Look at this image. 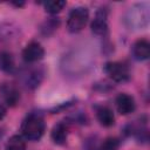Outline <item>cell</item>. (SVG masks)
<instances>
[{"label": "cell", "mask_w": 150, "mask_h": 150, "mask_svg": "<svg viewBox=\"0 0 150 150\" xmlns=\"http://www.w3.org/2000/svg\"><path fill=\"white\" fill-rule=\"evenodd\" d=\"M6 150H26V142L23 137L19 135L12 136L6 144Z\"/></svg>", "instance_id": "15"}, {"label": "cell", "mask_w": 150, "mask_h": 150, "mask_svg": "<svg viewBox=\"0 0 150 150\" xmlns=\"http://www.w3.org/2000/svg\"><path fill=\"white\" fill-rule=\"evenodd\" d=\"M90 57L83 53V52H75L70 55L67 56V59L64 57V64L63 68L67 73L75 75V74H80L87 70V68H89L90 66Z\"/></svg>", "instance_id": "3"}, {"label": "cell", "mask_w": 150, "mask_h": 150, "mask_svg": "<svg viewBox=\"0 0 150 150\" xmlns=\"http://www.w3.org/2000/svg\"><path fill=\"white\" fill-rule=\"evenodd\" d=\"M90 27L93 33L96 35H104L107 33L108 23H107V12L104 9H100L96 12Z\"/></svg>", "instance_id": "10"}, {"label": "cell", "mask_w": 150, "mask_h": 150, "mask_svg": "<svg viewBox=\"0 0 150 150\" xmlns=\"http://www.w3.org/2000/svg\"><path fill=\"white\" fill-rule=\"evenodd\" d=\"M115 103H116V109L121 115H129L134 112L136 108L134 97L128 94H120L116 97Z\"/></svg>", "instance_id": "9"}, {"label": "cell", "mask_w": 150, "mask_h": 150, "mask_svg": "<svg viewBox=\"0 0 150 150\" xmlns=\"http://www.w3.org/2000/svg\"><path fill=\"white\" fill-rule=\"evenodd\" d=\"M57 26H59V20H55V19H48L42 26H41V32L42 34L45 35H49L52 34L55 29H57Z\"/></svg>", "instance_id": "17"}, {"label": "cell", "mask_w": 150, "mask_h": 150, "mask_svg": "<svg viewBox=\"0 0 150 150\" xmlns=\"http://www.w3.org/2000/svg\"><path fill=\"white\" fill-rule=\"evenodd\" d=\"M15 33V29L11 26H7V27H0V40H5V39H9V36L14 35Z\"/></svg>", "instance_id": "19"}, {"label": "cell", "mask_w": 150, "mask_h": 150, "mask_svg": "<svg viewBox=\"0 0 150 150\" xmlns=\"http://www.w3.org/2000/svg\"><path fill=\"white\" fill-rule=\"evenodd\" d=\"M5 115H6V108L0 103V120H2L5 117Z\"/></svg>", "instance_id": "20"}, {"label": "cell", "mask_w": 150, "mask_h": 150, "mask_svg": "<svg viewBox=\"0 0 150 150\" xmlns=\"http://www.w3.org/2000/svg\"><path fill=\"white\" fill-rule=\"evenodd\" d=\"M96 117L101 125L103 127H111L115 123V116L110 108L101 105L96 109Z\"/></svg>", "instance_id": "12"}, {"label": "cell", "mask_w": 150, "mask_h": 150, "mask_svg": "<svg viewBox=\"0 0 150 150\" xmlns=\"http://www.w3.org/2000/svg\"><path fill=\"white\" fill-rule=\"evenodd\" d=\"M97 150H118V141L114 137H108L101 143Z\"/></svg>", "instance_id": "18"}, {"label": "cell", "mask_w": 150, "mask_h": 150, "mask_svg": "<svg viewBox=\"0 0 150 150\" xmlns=\"http://www.w3.org/2000/svg\"><path fill=\"white\" fill-rule=\"evenodd\" d=\"M64 6H66V1H62V0H50V1L43 2V7L46 12L50 14H56L61 12Z\"/></svg>", "instance_id": "16"}, {"label": "cell", "mask_w": 150, "mask_h": 150, "mask_svg": "<svg viewBox=\"0 0 150 150\" xmlns=\"http://www.w3.org/2000/svg\"><path fill=\"white\" fill-rule=\"evenodd\" d=\"M89 12L86 7H75L68 15L67 28L70 33H79L82 30L88 21Z\"/></svg>", "instance_id": "4"}, {"label": "cell", "mask_w": 150, "mask_h": 150, "mask_svg": "<svg viewBox=\"0 0 150 150\" xmlns=\"http://www.w3.org/2000/svg\"><path fill=\"white\" fill-rule=\"evenodd\" d=\"M104 71L115 82H125L130 77L128 66L122 62H108L104 66Z\"/></svg>", "instance_id": "5"}, {"label": "cell", "mask_w": 150, "mask_h": 150, "mask_svg": "<svg viewBox=\"0 0 150 150\" xmlns=\"http://www.w3.org/2000/svg\"><path fill=\"white\" fill-rule=\"evenodd\" d=\"M14 69V57L8 52H0V70L12 73Z\"/></svg>", "instance_id": "14"}, {"label": "cell", "mask_w": 150, "mask_h": 150, "mask_svg": "<svg viewBox=\"0 0 150 150\" xmlns=\"http://www.w3.org/2000/svg\"><path fill=\"white\" fill-rule=\"evenodd\" d=\"M43 55H45V49L39 42L35 41L29 42L22 50V57L27 63H33L41 60Z\"/></svg>", "instance_id": "7"}, {"label": "cell", "mask_w": 150, "mask_h": 150, "mask_svg": "<svg viewBox=\"0 0 150 150\" xmlns=\"http://www.w3.org/2000/svg\"><path fill=\"white\" fill-rule=\"evenodd\" d=\"M132 53H134L135 59H137V60H146L150 56V43L144 39L137 40L135 42V45H134Z\"/></svg>", "instance_id": "13"}, {"label": "cell", "mask_w": 150, "mask_h": 150, "mask_svg": "<svg viewBox=\"0 0 150 150\" xmlns=\"http://www.w3.org/2000/svg\"><path fill=\"white\" fill-rule=\"evenodd\" d=\"M43 75H45V71H43L42 68H40V67L30 68V69H27L22 74L21 80H22V83H23V86L26 88H28V89H35L42 82Z\"/></svg>", "instance_id": "6"}, {"label": "cell", "mask_w": 150, "mask_h": 150, "mask_svg": "<svg viewBox=\"0 0 150 150\" xmlns=\"http://www.w3.org/2000/svg\"><path fill=\"white\" fill-rule=\"evenodd\" d=\"M45 132V120L38 112L26 116L21 124V134L28 141H39Z\"/></svg>", "instance_id": "1"}, {"label": "cell", "mask_w": 150, "mask_h": 150, "mask_svg": "<svg viewBox=\"0 0 150 150\" xmlns=\"http://www.w3.org/2000/svg\"><path fill=\"white\" fill-rule=\"evenodd\" d=\"M67 136H68V125L66 123L59 122L53 127L50 137L55 144H59V145L64 144L67 141Z\"/></svg>", "instance_id": "11"}, {"label": "cell", "mask_w": 150, "mask_h": 150, "mask_svg": "<svg viewBox=\"0 0 150 150\" xmlns=\"http://www.w3.org/2000/svg\"><path fill=\"white\" fill-rule=\"evenodd\" d=\"M149 6L146 4H137L127 12L124 22L130 29H143L149 23Z\"/></svg>", "instance_id": "2"}, {"label": "cell", "mask_w": 150, "mask_h": 150, "mask_svg": "<svg viewBox=\"0 0 150 150\" xmlns=\"http://www.w3.org/2000/svg\"><path fill=\"white\" fill-rule=\"evenodd\" d=\"M0 94L4 101L6 102V104L9 107H14L20 100V94L18 88L11 83H2L0 86Z\"/></svg>", "instance_id": "8"}]
</instances>
